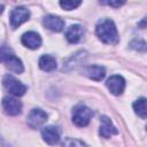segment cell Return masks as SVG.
Here are the masks:
<instances>
[{
	"mask_svg": "<svg viewBox=\"0 0 147 147\" xmlns=\"http://www.w3.org/2000/svg\"><path fill=\"white\" fill-rule=\"evenodd\" d=\"M47 119V114L39 109V108H34L30 111L29 116H28V125L31 129H37L40 125H42Z\"/></svg>",
	"mask_w": 147,
	"mask_h": 147,
	"instance_id": "52a82bcc",
	"label": "cell"
},
{
	"mask_svg": "<svg viewBox=\"0 0 147 147\" xmlns=\"http://www.w3.org/2000/svg\"><path fill=\"white\" fill-rule=\"evenodd\" d=\"M117 129L116 126L113 124V122L107 117V116H102L101 117V125H100V130L99 133L102 138H109L114 134H117Z\"/></svg>",
	"mask_w": 147,
	"mask_h": 147,
	"instance_id": "8fae6325",
	"label": "cell"
},
{
	"mask_svg": "<svg viewBox=\"0 0 147 147\" xmlns=\"http://www.w3.org/2000/svg\"><path fill=\"white\" fill-rule=\"evenodd\" d=\"M2 108L7 115L16 116L22 111V103L13 96H6L2 100Z\"/></svg>",
	"mask_w": 147,
	"mask_h": 147,
	"instance_id": "8992f818",
	"label": "cell"
},
{
	"mask_svg": "<svg viewBox=\"0 0 147 147\" xmlns=\"http://www.w3.org/2000/svg\"><path fill=\"white\" fill-rule=\"evenodd\" d=\"M138 26H139L140 29H147V17L142 18V20L138 23Z\"/></svg>",
	"mask_w": 147,
	"mask_h": 147,
	"instance_id": "44dd1931",
	"label": "cell"
},
{
	"mask_svg": "<svg viewBox=\"0 0 147 147\" xmlns=\"http://www.w3.org/2000/svg\"><path fill=\"white\" fill-rule=\"evenodd\" d=\"M133 110L139 117L147 118V99L140 98V99L136 100L133 102Z\"/></svg>",
	"mask_w": 147,
	"mask_h": 147,
	"instance_id": "2e32d148",
	"label": "cell"
},
{
	"mask_svg": "<svg viewBox=\"0 0 147 147\" xmlns=\"http://www.w3.org/2000/svg\"><path fill=\"white\" fill-rule=\"evenodd\" d=\"M62 147H86V145L78 140V139H74V138H67L64 139L63 144H62Z\"/></svg>",
	"mask_w": 147,
	"mask_h": 147,
	"instance_id": "ac0fdd59",
	"label": "cell"
},
{
	"mask_svg": "<svg viewBox=\"0 0 147 147\" xmlns=\"http://www.w3.org/2000/svg\"><path fill=\"white\" fill-rule=\"evenodd\" d=\"M84 36V28L79 24H74L70 25L65 32V38L71 44H76Z\"/></svg>",
	"mask_w": 147,
	"mask_h": 147,
	"instance_id": "4fadbf2b",
	"label": "cell"
},
{
	"mask_svg": "<svg viewBox=\"0 0 147 147\" xmlns=\"http://www.w3.org/2000/svg\"><path fill=\"white\" fill-rule=\"evenodd\" d=\"M106 85L108 87V90L114 94V95H119L123 93L124 88H125V80L122 76L119 75H114L110 78L107 79Z\"/></svg>",
	"mask_w": 147,
	"mask_h": 147,
	"instance_id": "ba28073f",
	"label": "cell"
},
{
	"mask_svg": "<svg viewBox=\"0 0 147 147\" xmlns=\"http://www.w3.org/2000/svg\"><path fill=\"white\" fill-rule=\"evenodd\" d=\"M85 75L88 78L99 82V80L103 79V77L106 75V70L101 65H90L85 69Z\"/></svg>",
	"mask_w": 147,
	"mask_h": 147,
	"instance_id": "5bb4252c",
	"label": "cell"
},
{
	"mask_svg": "<svg viewBox=\"0 0 147 147\" xmlns=\"http://www.w3.org/2000/svg\"><path fill=\"white\" fill-rule=\"evenodd\" d=\"M42 139L48 144V145H55L60 141V130L56 126L49 125L42 129L41 131Z\"/></svg>",
	"mask_w": 147,
	"mask_h": 147,
	"instance_id": "30bf717a",
	"label": "cell"
},
{
	"mask_svg": "<svg viewBox=\"0 0 147 147\" xmlns=\"http://www.w3.org/2000/svg\"><path fill=\"white\" fill-rule=\"evenodd\" d=\"M102 3H106L108 6H111V7H121L122 5H124L125 2L124 1H105Z\"/></svg>",
	"mask_w": 147,
	"mask_h": 147,
	"instance_id": "ffe728a7",
	"label": "cell"
},
{
	"mask_svg": "<svg viewBox=\"0 0 147 147\" xmlns=\"http://www.w3.org/2000/svg\"><path fill=\"white\" fill-rule=\"evenodd\" d=\"M92 115L93 113L88 107L84 105H78L72 110V122L79 127L86 126L90 123Z\"/></svg>",
	"mask_w": 147,
	"mask_h": 147,
	"instance_id": "3957f363",
	"label": "cell"
},
{
	"mask_svg": "<svg viewBox=\"0 0 147 147\" xmlns=\"http://www.w3.org/2000/svg\"><path fill=\"white\" fill-rule=\"evenodd\" d=\"M2 84L5 88L15 96H22L26 92V86L23 85L21 82H18L15 77L10 75H6L2 78Z\"/></svg>",
	"mask_w": 147,
	"mask_h": 147,
	"instance_id": "277c9868",
	"label": "cell"
},
{
	"mask_svg": "<svg viewBox=\"0 0 147 147\" xmlns=\"http://www.w3.org/2000/svg\"><path fill=\"white\" fill-rule=\"evenodd\" d=\"M42 24L48 30H52V31H55V32H60L63 29V26H64L63 20L60 18L59 16H54V15L45 16L44 20H42Z\"/></svg>",
	"mask_w": 147,
	"mask_h": 147,
	"instance_id": "7c38bea8",
	"label": "cell"
},
{
	"mask_svg": "<svg viewBox=\"0 0 147 147\" xmlns=\"http://www.w3.org/2000/svg\"><path fill=\"white\" fill-rule=\"evenodd\" d=\"M130 47L138 52H147V42L141 39H134L130 42Z\"/></svg>",
	"mask_w": 147,
	"mask_h": 147,
	"instance_id": "e0dca14e",
	"label": "cell"
},
{
	"mask_svg": "<svg viewBox=\"0 0 147 147\" xmlns=\"http://www.w3.org/2000/svg\"><path fill=\"white\" fill-rule=\"evenodd\" d=\"M39 67L44 71H53L56 69V60L52 55H42L39 59Z\"/></svg>",
	"mask_w": 147,
	"mask_h": 147,
	"instance_id": "9a60e30c",
	"label": "cell"
},
{
	"mask_svg": "<svg viewBox=\"0 0 147 147\" xmlns=\"http://www.w3.org/2000/svg\"><path fill=\"white\" fill-rule=\"evenodd\" d=\"M22 44L30 49H37L41 45V38L37 32L29 31L22 36Z\"/></svg>",
	"mask_w": 147,
	"mask_h": 147,
	"instance_id": "9c48e42d",
	"label": "cell"
},
{
	"mask_svg": "<svg viewBox=\"0 0 147 147\" xmlns=\"http://www.w3.org/2000/svg\"><path fill=\"white\" fill-rule=\"evenodd\" d=\"M30 17V10L25 7H16L13 9L10 14V25L11 28L16 29L22 23L26 22Z\"/></svg>",
	"mask_w": 147,
	"mask_h": 147,
	"instance_id": "5b68a950",
	"label": "cell"
},
{
	"mask_svg": "<svg viewBox=\"0 0 147 147\" xmlns=\"http://www.w3.org/2000/svg\"><path fill=\"white\" fill-rule=\"evenodd\" d=\"M1 61L5 64V67L15 74H21L23 71V64L22 61L11 52L9 47L6 45L1 46Z\"/></svg>",
	"mask_w": 147,
	"mask_h": 147,
	"instance_id": "7a4b0ae2",
	"label": "cell"
},
{
	"mask_svg": "<svg viewBox=\"0 0 147 147\" xmlns=\"http://www.w3.org/2000/svg\"><path fill=\"white\" fill-rule=\"evenodd\" d=\"M96 36L101 41L108 45H116L119 40L115 23L109 18L100 20L95 28Z\"/></svg>",
	"mask_w": 147,
	"mask_h": 147,
	"instance_id": "6da1fadb",
	"label": "cell"
},
{
	"mask_svg": "<svg viewBox=\"0 0 147 147\" xmlns=\"http://www.w3.org/2000/svg\"><path fill=\"white\" fill-rule=\"evenodd\" d=\"M80 3V1H60V6L65 10H72L77 8Z\"/></svg>",
	"mask_w": 147,
	"mask_h": 147,
	"instance_id": "d6986e66",
	"label": "cell"
}]
</instances>
